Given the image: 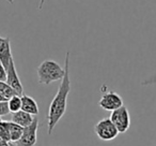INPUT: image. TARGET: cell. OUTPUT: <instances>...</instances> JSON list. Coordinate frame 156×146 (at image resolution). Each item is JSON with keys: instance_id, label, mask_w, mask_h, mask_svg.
Listing matches in <instances>:
<instances>
[{"instance_id": "11", "label": "cell", "mask_w": 156, "mask_h": 146, "mask_svg": "<svg viewBox=\"0 0 156 146\" xmlns=\"http://www.w3.org/2000/svg\"><path fill=\"white\" fill-rule=\"evenodd\" d=\"M9 125V131H10V137H11V143L18 141L20 139L23 134V131H24V127L20 126L16 122H8Z\"/></svg>"}, {"instance_id": "9", "label": "cell", "mask_w": 156, "mask_h": 146, "mask_svg": "<svg viewBox=\"0 0 156 146\" xmlns=\"http://www.w3.org/2000/svg\"><path fill=\"white\" fill-rule=\"evenodd\" d=\"M22 97V110L27 113L31 114V115L35 116L39 114V105H37V101L30 96L27 95H20Z\"/></svg>"}, {"instance_id": "7", "label": "cell", "mask_w": 156, "mask_h": 146, "mask_svg": "<svg viewBox=\"0 0 156 146\" xmlns=\"http://www.w3.org/2000/svg\"><path fill=\"white\" fill-rule=\"evenodd\" d=\"M7 82L12 88L16 90L18 95H23V84L20 82V79L18 77L17 72H16V67H15V63H14V59L12 57L11 61H10V65L7 69Z\"/></svg>"}, {"instance_id": "16", "label": "cell", "mask_w": 156, "mask_h": 146, "mask_svg": "<svg viewBox=\"0 0 156 146\" xmlns=\"http://www.w3.org/2000/svg\"><path fill=\"white\" fill-rule=\"evenodd\" d=\"M7 81V69L0 62V82Z\"/></svg>"}, {"instance_id": "13", "label": "cell", "mask_w": 156, "mask_h": 146, "mask_svg": "<svg viewBox=\"0 0 156 146\" xmlns=\"http://www.w3.org/2000/svg\"><path fill=\"white\" fill-rule=\"evenodd\" d=\"M8 105H9L10 113H15L22 110V97L20 95H15L11 99L8 100Z\"/></svg>"}, {"instance_id": "4", "label": "cell", "mask_w": 156, "mask_h": 146, "mask_svg": "<svg viewBox=\"0 0 156 146\" xmlns=\"http://www.w3.org/2000/svg\"><path fill=\"white\" fill-rule=\"evenodd\" d=\"M37 129H39V119L34 118L29 126L25 127L23 134L18 141L11 143V146H34L37 142Z\"/></svg>"}, {"instance_id": "20", "label": "cell", "mask_w": 156, "mask_h": 146, "mask_svg": "<svg viewBox=\"0 0 156 146\" xmlns=\"http://www.w3.org/2000/svg\"><path fill=\"white\" fill-rule=\"evenodd\" d=\"M0 101H7V100L5 99V97H3L1 94H0Z\"/></svg>"}, {"instance_id": "18", "label": "cell", "mask_w": 156, "mask_h": 146, "mask_svg": "<svg viewBox=\"0 0 156 146\" xmlns=\"http://www.w3.org/2000/svg\"><path fill=\"white\" fill-rule=\"evenodd\" d=\"M0 146H11V143L0 137Z\"/></svg>"}, {"instance_id": "17", "label": "cell", "mask_w": 156, "mask_h": 146, "mask_svg": "<svg viewBox=\"0 0 156 146\" xmlns=\"http://www.w3.org/2000/svg\"><path fill=\"white\" fill-rule=\"evenodd\" d=\"M153 84H156V74L152 75V77H147L145 81L142 82V85L147 86V85H153Z\"/></svg>"}, {"instance_id": "1", "label": "cell", "mask_w": 156, "mask_h": 146, "mask_svg": "<svg viewBox=\"0 0 156 146\" xmlns=\"http://www.w3.org/2000/svg\"><path fill=\"white\" fill-rule=\"evenodd\" d=\"M65 73L63 79L61 80V85L59 86L58 92L50 102L48 109V134H51L55 127L59 122V120L63 117L66 112L67 97L71 92V79H69V52H66L64 61Z\"/></svg>"}, {"instance_id": "6", "label": "cell", "mask_w": 156, "mask_h": 146, "mask_svg": "<svg viewBox=\"0 0 156 146\" xmlns=\"http://www.w3.org/2000/svg\"><path fill=\"white\" fill-rule=\"evenodd\" d=\"M100 107L105 111L112 112L115 110L119 109L123 105V99L121 98L119 94L115 92H105L101 98L100 102H98Z\"/></svg>"}, {"instance_id": "8", "label": "cell", "mask_w": 156, "mask_h": 146, "mask_svg": "<svg viewBox=\"0 0 156 146\" xmlns=\"http://www.w3.org/2000/svg\"><path fill=\"white\" fill-rule=\"evenodd\" d=\"M12 57L13 56H12L10 38H2L0 36V62L2 63L5 69L9 67Z\"/></svg>"}, {"instance_id": "12", "label": "cell", "mask_w": 156, "mask_h": 146, "mask_svg": "<svg viewBox=\"0 0 156 146\" xmlns=\"http://www.w3.org/2000/svg\"><path fill=\"white\" fill-rule=\"evenodd\" d=\"M0 94L5 97V100H9L15 95H18L14 88H12L7 82H0Z\"/></svg>"}, {"instance_id": "19", "label": "cell", "mask_w": 156, "mask_h": 146, "mask_svg": "<svg viewBox=\"0 0 156 146\" xmlns=\"http://www.w3.org/2000/svg\"><path fill=\"white\" fill-rule=\"evenodd\" d=\"M44 3H45V0H40V3H39V10H40V11L43 9Z\"/></svg>"}, {"instance_id": "21", "label": "cell", "mask_w": 156, "mask_h": 146, "mask_svg": "<svg viewBox=\"0 0 156 146\" xmlns=\"http://www.w3.org/2000/svg\"><path fill=\"white\" fill-rule=\"evenodd\" d=\"M7 1H8L9 3H13V2H14V0H7Z\"/></svg>"}, {"instance_id": "5", "label": "cell", "mask_w": 156, "mask_h": 146, "mask_svg": "<svg viewBox=\"0 0 156 146\" xmlns=\"http://www.w3.org/2000/svg\"><path fill=\"white\" fill-rule=\"evenodd\" d=\"M110 119L117 127L119 133H124L129 129L130 126V116L128 113V110L124 105L121 107L111 112Z\"/></svg>"}, {"instance_id": "10", "label": "cell", "mask_w": 156, "mask_h": 146, "mask_svg": "<svg viewBox=\"0 0 156 146\" xmlns=\"http://www.w3.org/2000/svg\"><path fill=\"white\" fill-rule=\"evenodd\" d=\"M11 120L25 128V127L29 126V125L34 120V117H33V115H31V114H29V113H27V112L20 110V111L15 112V113L12 114V119Z\"/></svg>"}, {"instance_id": "2", "label": "cell", "mask_w": 156, "mask_h": 146, "mask_svg": "<svg viewBox=\"0 0 156 146\" xmlns=\"http://www.w3.org/2000/svg\"><path fill=\"white\" fill-rule=\"evenodd\" d=\"M37 79L39 83L43 85H49L54 82L63 79L65 69L62 68L57 61L46 59L37 67Z\"/></svg>"}, {"instance_id": "15", "label": "cell", "mask_w": 156, "mask_h": 146, "mask_svg": "<svg viewBox=\"0 0 156 146\" xmlns=\"http://www.w3.org/2000/svg\"><path fill=\"white\" fill-rule=\"evenodd\" d=\"M10 113L8 101H0V117L3 115H7Z\"/></svg>"}, {"instance_id": "3", "label": "cell", "mask_w": 156, "mask_h": 146, "mask_svg": "<svg viewBox=\"0 0 156 146\" xmlns=\"http://www.w3.org/2000/svg\"><path fill=\"white\" fill-rule=\"evenodd\" d=\"M94 131L102 141H111L119 134V131L110 117L103 118L102 120H100L94 127Z\"/></svg>"}, {"instance_id": "14", "label": "cell", "mask_w": 156, "mask_h": 146, "mask_svg": "<svg viewBox=\"0 0 156 146\" xmlns=\"http://www.w3.org/2000/svg\"><path fill=\"white\" fill-rule=\"evenodd\" d=\"M0 137L8 142H11V137H10V131H9V125L8 122L2 120L0 118Z\"/></svg>"}]
</instances>
